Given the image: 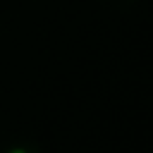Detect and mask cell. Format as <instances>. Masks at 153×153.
I'll return each mask as SVG.
<instances>
[{
	"label": "cell",
	"mask_w": 153,
	"mask_h": 153,
	"mask_svg": "<svg viewBox=\"0 0 153 153\" xmlns=\"http://www.w3.org/2000/svg\"><path fill=\"white\" fill-rule=\"evenodd\" d=\"M100 5H105V7H110V10H117V12H122V10H129L136 0H98Z\"/></svg>",
	"instance_id": "obj_1"
},
{
	"label": "cell",
	"mask_w": 153,
	"mask_h": 153,
	"mask_svg": "<svg viewBox=\"0 0 153 153\" xmlns=\"http://www.w3.org/2000/svg\"><path fill=\"white\" fill-rule=\"evenodd\" d=\"M7 153H33V151H29V148H24V146H14V148H10Z\"/></svg>",
	"instance_id": "obj_2"
}]
</instances>
